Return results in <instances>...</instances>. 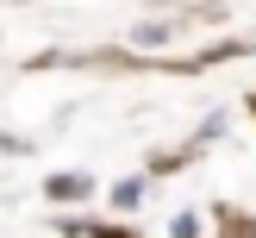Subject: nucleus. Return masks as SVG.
I'll use <instances>...</instances> for the list:
<instances>
[{
    "label": "nucleus",
    "instance_id": "obj_2",
    "mask_svg": "<svg viewBox=\"0 0 256 238\" xmlns=\"http://www.w3.org/2000/svg\"><path fill=\"white\" fill-rule=\"evenodd\" d=\"M138 194H144V182H119V188H112V200H119V207H138Z\"/></svg>",
    "mask_w": 256,
    "mask_h": 238
},
{
    "label": "nucleus",
    "instance_id": "obj_1",
    "mask_svg": "<svg viewBox=\"0 0 256 238\" xmlns=\"http://www.w3.org/2000/svg\"><path fill=\"white\" fill-rule=\"evenodd\" d=\"M88 188H94V182H88V175H50V194H56V200H69V194L82 200Z\"/></svg>",
    "mask_w": 256,
    "mask_h": 238
},
{
    "label": "nucleus",
    "instance_id": "obj_3",
    "mask_svg": "<svg viewBox=\"0 0 256 238\" xmlns=\"http://www.w3.org/2000/svg\"><path fill=\"white\" fill-rule=\"evenodd\" d=\"M175 238H200V219H194V213H182V219H175Z\"/></svg>",
    "mask_w": 256,
    "mask_h": 238
}]
</instances>
